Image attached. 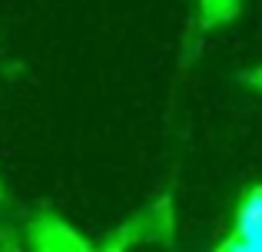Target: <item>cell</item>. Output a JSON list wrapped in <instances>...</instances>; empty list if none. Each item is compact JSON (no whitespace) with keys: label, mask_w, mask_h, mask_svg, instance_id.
Returning a JSON list of instances; mask_svg holds the SVG:
<instances>
[{"label":"cell","mask_w":262,"mask_h":252,"mask_svg":"<svg viewBox=\"0 0 262 252\" xmlns=\"http://www.w3.org/2000/svg\"><path fill=\"white\" fill-rule=\"evenodd\" d=\"M243 252H262V229H259L256 236H252L249 242H246V249H243Z\"/></svg>","instance_id":"6da1fadb"}]
</instances>
